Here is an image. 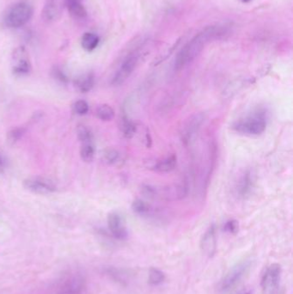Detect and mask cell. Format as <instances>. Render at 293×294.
Here are the masks:
<instances>
[{"mask_svg": "<svg viewBox=\"0 0 293 294\" xmlns=\"http://www.w3.org/2000/svg\"><path fill=\"white\" fill-rule=\"evenodd\" d=\"M229 28L225 25H214L204 29L185 45L176 56L174 64L175 71H181L192 63L202 52L204 47L211 41L219 40L228 35Z\"/></svg>", "mask_w": 293, "mask_h": 294, "instance_id": "cell-1", "label": "cell"}, {"mask_svg": "<svg viewBox=\"0 0 293 294\" xmlns=\"http://www.w3.org/2000/svg\"><path fill=\"white\" fill-rule=\"evenodd\" d=\"M33 7L26 2H19L9 8L5 16V23L8 28L18 29L31 21L33 16Z\"/></svg>", "mask_w": 293, "mask_h": 294, "instance_id": "cell-2", "label": "cell"}, {"mask_svg": "<svg viewBox=\"0 0 293 294\" xmlns=\"http://www.w3.org/2000/svg\"><path fill=\"white\" fill-rule=\"evenodd\" d=\"M266 120L261 114H256L252 117L238 120L233 125V129L241 134L245 135H260L266 129Z\"/></svg>", "mask_w": 293, "mask_h": 294, "instance_id": "cell-3", "label": "cell"}, {"mask_svg": "<svg viewBox=\"0 0 293 294\" xmlns=\"http://www.w3.org/2000/svg\"><path fill=\"white\" fill-rule=\"evenodd\" d=\"M206 115L203 113L193 114L184 122L181 131V138L186 146L191 144L200 132L201 126L205 122Z\"/></svg>", "mask_w": 293, "mask_h": 294, "instance_id": "cell-4", "label": "cell"}, {"mask_svg": "<svg viewBox=\"0 0 293 294\" xmlns=\"http://www.w3.org/2000/svg\"><path fill=\"white\" fill-rule=\"evenodd\" d=\"M139 60H140V54L138 52L127 55L121 63V65L119 66L117 71H115V75L113 76L111 80V84L115 86L123 85L135 71Z\"/></svg>", "mask_w": 293, "mask_h": 294, "instance_id": "cell-5", "label": "cell"}, {"mask_svg": "<svg viewBox=\"0 0 293 294\" xmlns=\"http://www.w3.org/2000/svg\"><path fill=\"white\" fill-rule=\"evenodd\" d=\"M250 265L251 262L250 261H244L234 266L220 282V291H228L234 288L249 271Z\"/></svg>", "mask_w": 293, "mask_h": 294, "instance_id": "cell-6", "label": "cell"}, {"mask_svg": "<svg viewBox=\"0 0 293 294\" xmlns=\"http://www.w3.org/2000/svg\"><path fill=\"white\" fill-rule=\"evenodd\" d=\"M281 278L280 265L274 263L267 268L261 278V291L262 294H277L280 287Z\"/></svg>", "mask_w": 293, "mask_h": 294, "instance_id": "cell-7", "label": "cell"}, {"mask_svg": "<svg viewBox=\"0 0 293 294\" xmlns=\"http://www.w3.org/2000/svg\"><path fill=\"white\" fill-rule=\"evenodd\" d=\"M11 67L17 76H25L31 72V59L24 46H19L14 49L11 55Z\"/></svg>", "mask_w": 293, "mask_h": 294, "instance_id": "cell-8", "label": "cell"}, {"mask_svg": "<svg viewBox=\"0 0 293 294\" xmlns=\"http://www.w3.org/2000/svg\"><path fill=\"white\" fill-rule=\"evenodd\" d=\"M22 185L26 190L41 195L54 193L57 189V186L55 182H52L49 178L43 177H28L23 181Z\"/></svg>", "mask_w": 293, "mask_h": 294, "instance_id": "cell-9", "label": "cell"}, {"mask_svg": "<svg viewBox=\"0 0 293 294\" xmlns=\"http://www.w3.org/2000/svg\"><path fill=\"white\" fill-rule=\"evenodd\" d=\"M67 6V0H47L41 11L45 22L51 23L61 18Z\"/></svg>", "mask_w": 293, "mask_h": 294, "instance_id": "cell-10", "label": "cell"}, {"mask_svg": "<svg viewBox=\"0 0 293 294\" xmlns=\"http://www.w3.org/2000/svg\"><path fill=\"white\" fill-rule=\"evenodd\" d=\"M189 192V188L185 183H174L158 190L155 188V198L161 196L166 201H178L186 197Z\"/></svg>", "mask_w": 293, "mask_h": 294, "instance_id": "cell-11", "label": "cell"}, {"mask_svg": "<svg viewBox=\"0 0 293 294\" xmlns=\"http://www.w3.org/2000/svg\"><path fill=\"white\" fill-rule=\"evenodd\" d=\"M85 280L82 275H71L64 281L56 294H84Z\"/></svg>", "mask_w": 293, "mask_h": 294, "instance_id": "cell-12", "label": "cell"}, {"mask_svg": "<svg viewBox=\"0 0 293 294\" xmlns=\"http://www.w3.org/2000/svg\"><path fill=\"white\" fill-rule=\"evenodd\" d=\"M200 248L204 255L212 257L217 251L216 227L211 225L204 233L200 241Z\"/></svg>", "mask_w": 293, "mask_h": 294, "instance_id": "cell-13", "label": "cell"}, {"mask_svg": "<svg viewBox=\"0 0 293 294\" xmlns=\"http://www.w3.org/2000/svg\"><path fill=\"white\" fill-rule=\"evenodd\" d=\"M108 225L110 232L113 236L117 239L124 240L127 238L128 232L126 230V226L124 225L123 220L121 216L116 212L110 213L108 217Z\"/></svg>", "mask_w": 293, "mask_h": 294, "instance_id": "cell-14", "label": "cell"}, {"mask_svg": "<svg viewBox=\"0 0 293 294\" xmlns=\"http://www.w3.org/2000/svg\"><path fill=\"white\" fill-rule=\"evenodd\" d=\"M253 176L250 172H244L239 178L236 184V192L240 197H245L250 194L253 188Z\"/></svg>", "mask_w": 293, "mask_h": 294, "instance_id": "cell-15", "label": "cell"}, {"mask_svg": "<svg viewBox=\"0 0 293 294\" xmlns=\"http://www.w3.org/2000/svg\"><path fill=\"white\" fill-rule=\"evenodd\" d=\"M74 85L80 92H89L93 89L95 85V75L92 72L83 74L75 79Z\"/></svg>", "mask_w": 293, "mask_h": 294, "instance_id": "cell-16", "label": "cell"}, {"mask_svg": "<svg viewBox=\"0 0 293 294\" xmlns=\"http://www.w3.org/2000/svg\"><path fill=\"white\" fill-rule=\"evenodd\" d=\"M66 9L75 19L84 20L87 16V11L80 0H67Z\"/></svg>", "mask_w": 293, "mask_h": 294, "instance_id": "cell-17", "label": "cell"}, {"mask_svg": "<svg viewBox=\"0 0 293 294\" xmlns=\"http://www.w3.org/2000/svg\"><path fill=\"white\" fill-rule=\"evenodd\" d=\"M176 165H177V157L172 154L157 162L154 166V169L158 173H169L174 170Z\"/></svg>", "mask_w": 293, "mask_h": 294, "instance_id": "cell-18", "label": "cell"}, {"mask_svg": "<svg viewBox=\"0 0 293 294\" xmlns=\"http://www.w3.org/2000/svg\"><path fill=\"white\" fill-rule=\"evenodd\" d=\"M99 39L98 36L94 34V33L87 32L84 34L81 39V45H82L83 48L88 51V52H91L98 46Z\"/></svg>", "mask_w": 293, "mask_h": 294, "instance_id": "cell-19", "label": "cell"}, {"mask_svg": "<svg viewBox=\"0 0 293 294\" xmlns=\"http://www.w3.org/2000/svg\"><path fill=\"white\" fill-rule=\"evenodd\" d=\"M96 116L103 121H110L115 117V110L108 104H101L96 109Z\"/></svg>", "mask_w": 293, "mask_h": 294, "instance_id": "cell-20", "label": "cell"}, {"mask_svg": "<svg viewBox=\"0 0 293 294\" xmlns=\"http://www.w3.org/2000/svg\"><path fill=\"white\" fill-rule=\"evenodd\" d=\"M121 130L124 136L127 139H131L135 135L137 130L136 125L127 117H123L121 120Z\"/></svg>", "mask_w": 293, "mask_h": 294, "instance_id": "cell-21", "label": "cell"}, {"mask_svg": "<svg viewBox=\"0 0 293 294\" xmlns=\"http://www.w3.org/2000/svg\"><path fill=\"white\" fill-rule=\"evenodd\" d=\"M26 133L24 128H15L9 131L6 135V140L10 145H14L22 139Z\"/></svg>", "mask_w": 293, "mask_h": 294, "instance_id": "cell-22", "label": "cell"}, {"mask_svg": "<svg viewBox=\"0 0 293 294\" xmlns=\"http://www.w3.org/2000/svg\"><path fill=\"white\" fill-rule=\"evenodd\" d=\"M80 157L85 163H91L95 157V147L91 143L82 144L80 148Z\"/></svg>", "mask_w": 293, "mask_h": 294, "instance_id": "cell-23", "label": "cell"}, {"mask_svg": "<svg viewBox=\"0 0 293 294\" xmlns=\"http://www.w3.org/2000/svg\"><path fill=\"white\" fill-rule=\"evenodd\" d=\"M149 283L153 286H158L165 281V273L156 267H151L149 271Z\"/></svg>", "mask_w": 293, "mask_h": 294, "instance_id": "cell-24", "label": "cell"}, {"mask_svg": "<svg viewBox=\"0 0 293 294\" xmlns=\"http://www.w3.org/2000/svg\"><path fill=\"white\" fill-rule=\"evenodd\" d=\"M131 208L134 210V212L140 215H148L151 212V206L140 199L135 200V202H132Z\"/></svg>", "mask_w": 293, "mask_h": 294, "instance_id": "cell-25", "label": "cell"}, {"mask_svg": "<svg viewBox=\"0 0 293 294\" xmlns=\"http://www.w3.org/2000/svg\"><path fill=\"white\" fill-rule=\"evenodd\" d=\"M120 159V153L114 148H107L102 153V160L109 165H114Z\"/></svg>", "mask_w": 293, "mask_h": 294, "instance_id": "cell-26", "label": "cell"}, {"mask_svg": "<svg viewBox=\"0 0 293 294\" xmlns=\"http://www.w3.org/2000/svg\"><path fill=\"white\" fill-rule=\"evenodd\" d=\"M77 139L82 144L91 143L92 141V133L89 128L85 125H78L77 128Z\"/></svg>", "mask_w": 293, "mask_h": 294, "instance_id": "cell-27", "label": "cell"}, {"mask_svg": "<svg viewBox=\"0 0 293 294\" xmlns=\"http://www.w3.org/2000/svg\"><path fill=\"white\" fill-rule=\"evenodd\" d=\"M73 111L78 115H85L89 111V104L84 100H78L73 104Z\"/></svg>", "mask_w": 293, "mask_h": 294, "instance_id": "cell-28", "label": "cell"}, {"mask_svg": "<svg viewBox=\"0 0 293 294\" xmlns=\"http://www.w3.org/2000/svg\"><path fill=\"white\" fill-rule=\"evenodd\" d=\"M52 75L54 77V79L61 82L62 84H67L68 83V78H67L66 74H64V71L59 68V67H55V68L52 69Z\"/></svg>", "mask_w": 293, "mask_h": 294, "instance_id": "cell-29", "label": "cell"}, {"mask_svg": "<svg viewBox=\"0 0 293 294\" xmlns=\"http://www.w3.org/2000/svg\"><path fill=\"white\" fill-rule=\"evenodd\" d=\"M225 232L230 234H236L238 232V223L236 220H229L225 223L224 226Z\"/></svg>", "mask_w": 293, "mask_h": 294, "instance_id": "cell-30", "label": "cell"}, {"mask_svg": "<svg viewBox=\"0 0 293 294\" xmlns=\"http://www.w3.org/2000/svg\"><path fill=\"white\" fill-rule=\"evenodd\" d=\"M5 169H6V160L3 156L0 154V172H3Z\"/></svg>", "mask_w": 293, "mask_h": 294, "instance_id": "cell-31", "label": "cell"}, {"mask_svg": "<svg viewBox=\"0 0 293 294\" xmlns=\"http://www.w3.org/2000/svg\"><path fill=\"white\" fill-rule=\"evenodd\" d=\"M238 294H252V291L250 290H244V291H240Z\"/></svg>", "mask_w": 293, "mask_h": 294, "instance_id": "cell-32", "label": "cell"}, {"mask_svg": "<svg viewBox=\"0 0 293 294\" xmlns=\"http://www.w3.org/2000/svg\"><path fill=\"white\" fill-rule=\"evenodd\" d=\"M242 1L244 2V3H248V2H250V1H251V0H242Z\"/></svg>", "mask_w": 293, "mask_h": 294, "instance_id": "cell-33", "label": "cell"}, {"mask_svg": "<svg viewBox=\"0 0 293 294\" xmlns=\"http://www.w3.org/2000/svg\"><path fill=\"white\" fill-rule=\"evenodd\" d=\"M80 1H83V0H80Z\"/></svg>", "mask_w": 293, "mask_h": 294, "instance_id": "cell-34", "label": "cell"}]
</instances>
